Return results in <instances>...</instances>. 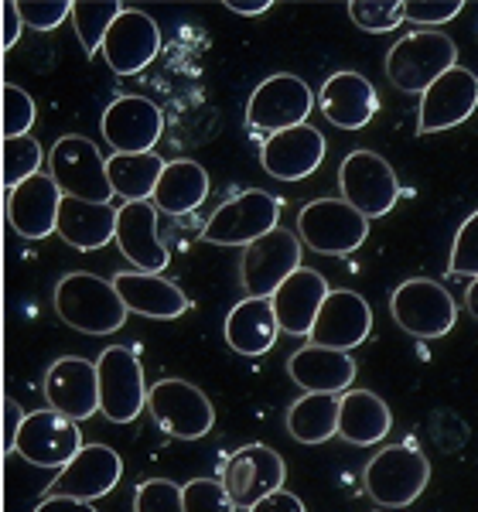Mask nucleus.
Here are the masks:
<instances>
[{
    "instance_id": "16",
    "label": "nucleus",
    "mask_w": 478,
    "mask_h": 512,
    "mask_svg": "<svg viewBox=\"0 0 478 512\" xmlns=\"http://www.w3.org/2000/svg\"><path fill=\"white\" fill-rule=\"evenodd\" d=\"M45 403L55 414L76 420L100 414V383H96V362L82 355H62L45 373Z\"/></svg>"
},
{
    "instance_id": "26",
    "label": "nucleus",
    "mask_w": 478,
    "mask_h": 512,
    "mask_svg": "<svg viewBox=\"0 0 478 512\" xmlns=\"http://www.w3.org/2000/svg\"><path fill=\"white\" fill-rule=\"evenodd\" d=\"M113 287H117L123 308L130 315H144L154 321H175L192 308L188 294L181 291L178 284L164 280L161 274H140V270H120L113 277Z\"/></svg>"
},
{
    "instance_id": "4",
    "label": "nucleus",
    "mask_w": 478,
    "mask_h": 512,
    "mask_svg": "<svg viewBox=\"0 0 478 512\" xmlns=\"http://www.w3.org/2000/svg\"><path fill=\"white\" fill-rule=\"evenodd\" d=\"M48 178L59 185L65 198H79V202L113 205V188L106 178V158L100 147L82 134H65L55 140L48 151Z\"/></svg>"
},
{
    "instance_id": "30",
    "label": "nucleus",
    "mask_w": 478,
    "mask_h": 512,
    "mask_svg": "<svg viewBox=\"0 0 478 512\" xmlns=\"http://www.w3.org/2000/svg\"><path fill=\"white\" fill-rule=\"evenodd\" d=\"M209 198V171L192 158L168 161L154 185L151 205L164 216H188Z\"/></svg>"
},
{
    "instance_id": "41",
    "label": "nucleus",
    "mask_w": 478,
    "mask_h": 512,
    "mask_svg": "<svg viewBox=\"0 0 478 512\" xmlns=\"http://www.w3.org/2000/svg\"><path fill=\"white\" fill-rule=\"evenodd\" d=\"M21 24L31 31H55L62 21H69L72 0H18Z\"/></svg>"
},
{
    "instance_id": "24",
    "label": "nucleus",
    "mask_w": 478,
    "mask_h": 512,
    "mask_svg": "<svg viewBox=\"0 0 478 512\" xmlns=\"http://www.w3.org/2000/svg\"><path fill=\"white\" fill-rule=\"evenodd\" d=\"M325 297H328V280L321 277L318 270H311V267L294 270V274L274 291V297H270L280 332L294 335V338H308Z\"/></svg>"
},
{
    "instance_id": "12",
    "label": "nucleus",
    "mask_w": 478,
    "mask_h": 512,
    "mask_svg": "<svg viewBox=\"0 0 478 512\" xmlns=\"http://www.w3.org/2000/svg\"><path fill=\"white\" fill-rule=\"evenodd\" d=\"M82 448V431L76 420L55 414V410H35V414H24L18 437H14L11 454H18L28 465L35 468H62Z\"/></svg>"
},
{
    "instance_id": "48",
    "label": "nucleus",
    "mask_w": 478,
    "mask_h": 512,
    "mask_svg": "<svg viewBox=\"0 0 478 512\" xmlns=\"http://www.w3.org/2000/svg\"><path fill=\"white\" fill-rule=\"evenodd\" d=\"M465 308H468V315H472L478 321V280H472L468 284V291H465Z\"/></svg>"
},
{
    "instance_id": "9",
    "label": "nucleus",
    "mask_w": 478,
    "mask_h": 512,
    "mask_svg": "<svg viewBox=\"0 0 478 512\" xmlns=\"http://www.w3.org/2000/svg\"><path fill=\"white\" fill-rule=\"evenodd\" d=\"M298 236L308 250L321 256H345L366 243L369 219L359 216L342 198H315V202L301 205Z\"/></svg>"
},
{
    "instance_id": "35",
    "label": "nucleus",
    "mask_w": 478,
    "mask_h": 512,
    "mask_svg": "<svg viewBox=\"0 0 478 512\" xmlns=\"http://www.w3.org/2000/svg\"><path fill=\"white\" fill-rule=\"evenodd\" d=\"M0 161H4V185L14 188L21 181L41 175V161H45V151L31 134L24 137H4L0 144Z\"/></svg>"
},
{
    "instance_id": "2",
    "label": "nucleus",
    "mask_w": 478,
    "mask_h": 512,
    "mask_svg": "<svg viewBox=\"0 0 478 512\" xmlns=\"http://www.w3.org/2000/svg\"><path fill=\"white\" fill-rule=\"evenodd\" d=\"M427 482H431V461L410 441L376 451L362 472L369 499L383 509H407L424 495Z\"/></svg>"
},
{
    "instance_id": "45",
    "label": "nucleus",
    "mask_w": 478,
    "mask_h": 512,
    "mask_svg": "<svg viewBox=\"0 0 478 512\" xmlns=\"http://www.w3.org/2000/svg\"><path fill=\"white\" fill-rule=\"evenodd\" d=\"M35 512H96V509H93V502L69 499V495H45L35 506Z\"/></svg>"
},
{
    "instance_id": "6",
    "label": "nucleus",
    "mask_w": 478,
    "mask_h": 512,
    "mask_svg": "<svg viewBox=\"0 0 478 512\" xmlns=\"http://www.w3.org/2000/svg\"><path fill=\"white\" fill-rule=\"evenodd\" d=\"M280 226V202L263 188H246L219 205L202 229L212 246H250Z\"/></svg>"
},
{
    "instance_id": "42",
    "label": "nucleus",
    "mask_w": 478,
    "mask_h": 512,
    "mask_svg": "<svg viewBox=\"0 0 478 512\" xmlns=\"http://www.w3.org/2000/svg\"><path fill=\"white\" fill-rule=\"evenodd\" d=\"M465 11L461 0H417V4H403V18L420 24V31H431L438 24L455 21Z\"/></svg>"
},
{
    "instance_id": "13",
    "label": "nucleus",
    "mask_w": 478,
    "mask_h": 512,
    "mask_svg": "<svg viewBox=\"0 0 478 512\" xmlns=\"http://www.w3.org/2000/svg\"><path fill=\"white\" fill-rule=\"evenodd\" d=\"M301 263V239L287 229L260 236L257 243L243 246V260H239V284L246 297H274V291L294 274Z\"/></svg>"
},
{
    "instance_id": "10",
    "label": "nucleus",
    "mask_w": 478,
    "mask_h": 512,
    "mask_svg": "<svg viewBox=\"0 0 478 512\" xmlns=\"http://www.w3.org/2000/svg\"><path fill=\"white\" fill-rule=\"evenodd\" d=\"M390 315L414 338H444L458 321V304L438 280L410 277L390 294Z\"/></svg>"
},
{
    "instance_id": "18",
    "label": "nucleus",
    "mask_w": 478,
    "mask_h": 512,
    "mask_svg": "<svg viewBox=\"0 0 478 512\" xmlns=\"http://www.w3.org/2000/svg\"><path fill=\"white\" fill-rule=\"evenodd\" d=\"M475 110H478V79L465 65H455L427 93H420L417 134L427 137V134L451 130L458 123H465Z\"/></svg>"
},
{
    "instance_id": "7",
    "label": "nucleus",
    "mask_w": 478,
    "mask_h": 512,
    "mask_svg": "<svg viewBox=\"0 0 478 512\" xmlns=\"http://www.w3.org/2000/svg\"><path fill=\"white\" fill-rule=\"evenodd\" d=\"M311 110H315V93L308 82L291 72H277L253 89L250 103H246V127L274 137L308 123Z\"/></svg>"
},
{
    "instance_id": "31",
    "label": "nucleus",
    "mask_w": 478,
    "mask_h": 512,
    "mask_svg": "<svg viewBox=\"0 0 478 512\" xmlns=\"http://www.w3.org/2000/svg\"><path fill=\"white\" fill-rule=\"evenodd\" d=\"M393 431V414L373 390H345L339 396V437L356 448H373Z\"/></svg>"
},
{
    "instance_id": "3",
    "label": "nucleus",
    "mask_w": 478,
    "mask_h": 512,
    "mask_svg": "<svg viewBox=\"0 0 478 512\" xmlns=\"http://www.w3.org/2000/svg\"><path fill=\"white\" fill-rule=\"evenodd\" d=\"M455 65L458 48L441 31H410L386 52V76L400 93H427Z\"/></svg>"
},
{
    "instance_id": "25",
    "label": "nucleus",
    "mask_w": 478,
    "mask_h": 512,
    "mask_svg": "<svg viewBox=\"0 0 478 512\" xmlns=\"http://www.w3.org/2000/svg\"><path fill=\"white\" fill-rule=\"evenodd\" d=\"M321 113L332 127L339 130H362L379 113L376 86L359 72H335L325 79L318 93Z\"/></svg>"
},
{
    "instance_id": "21",
    "label": "nucleus",
    "mask_w": 478,
    "mask_h": 512,
    "mask_svg": "<svg viewBox=\"0 0 478 512\" xmlns=\"http://www.w3.org/2000/svg\"><path fill=\"white\" fill-rule=\"evenodd\" d=\"M325 147H328L325 134L311 127V123H301V127H291V130H284V134L263 140L260 164H263V171L277 181H301L321 168Z\"/></svg>"
},
{
    "instance_id": "44",
    "label": "nucleus",
    "mask_w": 478,
    "mask_h": 512,
    "mask_svg": "<svg viewBox=\"0 0 478 512\" xmlns=\"http://www.w3.org/2000/svg\"><path fill=\"white\" fill-rule=\"evenodd\" d=\"M0 14H4V35H0V52H11L21 38V14H18V0H7L0 4Z\"/></svg>"
},
{
    "instance_id": "19",
    "label": "nucleus",
    "mask_w": 478,
    "mask_h": 512,
    "mask_svg": "<svg viewBox=\"0 0 478 512\" xmlns=\"http://www.w3.org/2000/svg\"><path fill=\"white\" fill-rule=\"evenodd\" d=\"M100 130L113 154H151L161 140L164 117L158 103L144 96H120L103 110Z\"/></svg>"
},
{
    "instance_id": "34",
    "label": "nucleus",
    "mask_w": 478,
    "mask_h": 512,
    "mask_svg": "<svg viewBox=\"0 0 478 512\" xmlns=\"http://www.w3.org/2000/svg\"><path fill=\"white\" fill-rule=\"evenodd\" d=\"M120 11H123V4H117V0H76V4H72L69 21L76 24V38L82 41L86 55L100 52L106 31H110V24L117 21Z\"/></svg>"
},
{
    "instance_id": "40",
    "label": "nucleus",
    "mask_w": 478,
    "mask_h": 512,
    "mask_svg": "<svg viewBox=\"0 0 478 512\" xmlns=\"http://www.w3.org/2000/svg\"><path fill=\"white\" fill-rule=\"evenodd\" d=\"M134 512H185L181 485L168 478H147L134 492Z\"/></svg>"
},
{
    "instance_id": "43",
    "label": "nucleus",
    "mask_w": 478,
    "mask_h": 512,
    "mask_svg": "<svg viewBox=\"0 0 478 512\" xmlns=\"http://www.w3.org/2000/svg\"><path fill=\"white\" fill-rule=\"evenodd\" d=\"M246 512H308V509H304V502L294 492L277 489V492H270L267 499H260L257 506L246 509Z\"/></svg>"
},
{
    "instance_id": "33",
    "label": "nucleus",
    "mask_w": 478,
    "mask_h": 512,
    "mask_svg": "<svg viewBox=\"0 0 478 512\" xmlns=\"http://www.w3.org/2000/svg\"><path fill=\"white\" fill-rule=\"evenodd\" d=\"M164 171V158L158 154H113L106 158V178H110L113 195L123 202H151L154 185Z\"/></svg>"
},
{
    "instance_id": "39",
    "label": "nucleus",
    "mask_w": 478,
    "mask_h": 512,
    "mask_svg": "<svg viewBox=\"0 0 478 512\" xmlns=\"http://www.w3.org/2000/svg\"><path fill=\"white\" fill-rule=\"evenodd\" d=\"M181 502L185 512H236L219 478H192L188 485H181Z\"/></svg>"
},
{
    "instance_id": "37",
    "label": "nucleus",
    "mask_w": 478,
    "mask_h": 512,
    "mask_svg": "<svg viewBox=\"0 0 478 512\" xmlns=\"http://www.w3.org/2000/svg\"><path fill=\"white\" fill-rule=\"evenodd\" d=\"M35 117H38V106L28 96V89L4 82L0 86V123H4V137H24L35 127Z\"/></svg>"
},
{
    "instance_id": "27",
    "label": "nucleus",
    "mask_w": 478,
    "mask_h": 512,
    "mask_svg": "<svg viewBox=\"0 0 478 512\" xmlns=\"http://www.w3.org/2000/svg\"><path fill=\"white\" fill-rule=\"evenodd\" d=\"M287 376H291L304 393L342 396L345 390H352V379H356V359H352V352L304 345V349H298L291 359H287Z\"/></svg>"
},
{
    "instance_id": "8",
    "label": "nucleus",
    "mask_w": 478,
    "mask_h": 512,
    "mask_svg": "<svg viewBox=\"0 0 478 512\" xmlns=\"http://www.w3.org/2000/svg\"><path fill=\"white\" fill-rule=\"evenodd\" d=\"M96 383H100V414L110 424H130L147 407V383L140 355L130 345H110L96 359Z\"/></svg>"
},
{
    "instance_id": "22",
    "label": "nucleus",
    "mask_w": 478,
    "mask_h": 512,
    "mask_svg": "<svg viewBox=\"0 0 478 512\" xmlns=\"http://www.w3.org/2000/svg\"><path fill=\"white\" fill-rule=\"evenodd\" d=\"M113 243L140 274H161L168 267V246L158 236V209L151 202H123L117 209Z\"/></svg>"
},
{
    "instance_id": "29",
    "label": "nucleus",
    "mask_w": 478,
    "mask_h": 512,
    "mask_svg": "<svg viewBox=\"0 0 478 512\" xmlns=\"http://www.w3.org/2000/svg\"><path fill=\"white\" fill-rule=\"evenodd\" d=\"M113 229H117V209H113V205L79 202V198L62 195L55 233H59V239H65L72 250H82V253L103 250L113 239Z\"/></svg>"
},
{
    "instance_id": "15",
    "label": "nucleus",
    "mask_w": 478,
    "mask_h": 512,
    "mask_svg": "<svg viewBox=\"0 0 478 512\" xmlns=\"http://www.w3.org/2000/svg\"><path fill=\"white\" fill-rule=\"evenodd\" d=\"M103 59L117 76H137L161 52V28L147 11L123 7L103 38Z\"/></svg>"
},
{
    "instance_id": "11",
    "label": "nucleus",
    "mask_w": 478,
    "mask_h": 512,
    "mask_svg": "<svg viewBox=\"0 0 478 512\" xmlns=\"http://www.w3.org/2000/svg\"><path fill=\"white\" fill-rule=\"evenodd\" d=\"M342 202H349L359 216L383 219L400 202V181L390 161L379 158L376 151H352L339 168Z\"/></svg>"
},
{
    "instance_id": "36",
    "label": "nucleus",
    "mask_w": 478,
    "mask_h": 512,
    "mask_svg": "<svg viewBox=\"0 0 478 512\" xmlns=\"http://www.w3.org/2000/svg\"><path fill=\"white\" fill-rule=\"evenodd\" d=\"M349 18L356 28L369 31V35H386L397 31L403 21V0H352Z\"/></svg>"
},
{
    "instance_id": "14",
    "label": "nucleus",
    "mask_w": 478,
    "mask_h": 512,
    "mask_svg": "<svg viewBox=\"0 0 478 512\" xmlns=\"http://www.w3.org/2000/svg\"><path fill=\"white\" fill-rule=\"evenodd\" d=\"M284 478H287V465L274 448H267V444H246V448L229 454V461L222 465L219 482L236 509H253L270 492L284 489Z\"/></svg>"
},
{
    "instance_id": "5",
    "label": "nucleus",
    "mask_w": 478,
    "mask_h": 512,
    "mask_svg": "<svg viewBox=\"0 0 478 512\" xmlns=\"http://www.w3.org/2000/svg\"><path fill=\"white\" fill-rule=\"evenodd\" d=\"M147 410H151L154 424L168 437H178V441H199L216 427L212 400L188 379H158L147 390Z\"/></svg>"
},
{
    "instance_id": "17",
    "label": "nucleus",
    "mask_w": 478,
    "mask_h": 512,
    "mask_svg": "<svg viewBox=\"0 0 478 512\" xmlns=\"http://www.w3.org/2000/svg\"><path fill=\"white\" fill-rule=\"evenodd\" d=\"M373 332V308L356 291H328L315 325L308 332V345L335 352H352Z\"/></svg>"
},
{
    "instance_id": "28",
    "label": "nucleus",
    "mask_w": 478,
    "mask_h": 512,
    "mask_svg": "<svg viewBox=\"0 0 478 512\" xmlns=\"http://www.w3.org/2000/svg\"><path fill=\"white\" fill-rule=\"evenodd\" d=\"M222 335H226V345L236 355H246V359L267 355L280 338V325L270 297H246V301H239L226 315Z\"/></svg>"
},
{
    "instance_id": "38",
    "label": "nucleus",
    "mask_w": 478,
    "mask_h": 512,
    "mask_svg": "<svg viewBox=\"0 0 478 512\" xmlns=\"http://www.w3.org/2000/svg\"><path fill=\"white\" fill-rule=\"evenodd\" d=\"M448 274L478 280V209L458 226L448 256Z\"/></svg>"
},
{
    "instance_id": "1",
    "label": "nucleus",
    "mask_w": 478,
    "mask_h": 512,
    "mask_svg": "<svg viewBox=\"0 0 478 512\" xmlns=\"http://www.w3.org/2000/svg\"><path fill=\"white\" fill-rule=\"evenodd\" d=\"M55 315L82 335H110L127 325L130 311L123 308L113 280L72 270L55 284Z\"/></svg>"
},
{
    "instance_id": "20",
    "label": "nucleus",
    "mask_w": 478,
    "mask_h": 512,
    "mask_svg": "<svg viewBox=\"0 0 478 512\" xmlns=\"http://www.w3.org/2000/svg\"><path fill=\"white\" fill-rule=\"evenodd\" d=\"M123 478V458L110 444H82L76 458L55 475L45 495H69V499L93 502L110 495Z\"/></svg>"
},
{
    "instance_id": "32",
    "label": "nucleus",
    "mask_w": 478,
    "mask_h": 512,
    "mask_svg": "<svg viewBox=\"0 0 478 512\" xmlns=\"http://www.w3.org/2000/svg\"><path fill=\"white\" fill-rule=\"evenodd\" d=\"M287 434L301 444H325L339 437V396L304 393L287 410Z\"/></svg>"
},
{
    "instance_id": "46",
    "label": "nucleus",
    "mask_w": 478,
    "mask_h": 512,
    "mask_svg": "<svg viewBox=\"0 0 478 512\" xmlns=\"http://www.w3.org/2000/svg\"><path fill=\"white\" fill-rule=\"evenodd\" d=\"M21 420H24V410H21V403L14 400V396H7L4 400V451L11 454L14 448V437H18V427H21Z\"/></svg>"
},
{
    "instance_id": "23",
    "label": "nucleus",
    "mask_w": 478,
    "mask_h": 512,
    "mask_svg": "<svg viewBox=\"0 0 478 512\" xmlns=\"http://www.w3.org/2000/svg\"><path fill=\"white\" fill-rule=\"evenodd\" d=\"M62 192L48 175H35L11 188L7 195V222L21 239H48L59 222Z\"/></svg>"
},
{
    "instance_id": "47",
    "label": "nucleus",
    "mask_w": 478,
    "mask_h": 512,
    "mask_svg": "<svg viewBox=\"0 0 478 512\" xmlns=\"http://www.w3.org/2000/svg\"><path fill=\"white\" fill-rule=\"evenodd\" d=\"M226 7L233 14H243V18H257V14H267L270 7V0H226Z\"/></svg>"
}]
</instances>
